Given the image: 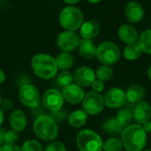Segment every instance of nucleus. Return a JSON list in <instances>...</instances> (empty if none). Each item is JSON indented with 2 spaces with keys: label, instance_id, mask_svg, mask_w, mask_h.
I'll return each mask as SVG.
<instances>
[{
  "label": "nucleus",
  "instance_id": "11",
  "mask_svg": "<svg viewBox=\"0 0 151 151\" xmlns=\"http://www.w3.org/2000/svg\"><path fill=\"white\" fill-rule=\"evenodd\" d=\"M80 41L79 36L74 31L65 30L58 36L57 44L62 52L70 53L79 46Z\"/></svg>",
  "mask_w": 151,
  "mask_h": 151
},
{
  "label": "nucleus",
  "instance_id": "44",
  "mask_svg": "<svg viewBox=\"0 0 151 151\" xmlns=\"http://www.w3.org/2000/svg\"><path fill=\"white\" fill-rule=\"evenodd\" d=\"M1 101H2V98H1V94H0V103H1Z\"/></svg>",
  "mask_w": 151,
  "mask_h": 151
},
{
  "label": "nucleus",
  "instance_id": "22",
  "mask_svg": "<svg viewBox=\"0 0 151 151\" xmlns=\"http://www.w3.org/2000/svg\"><path fill=\"white\" fill-rule=\"evenodd\" d=\"M88 114L83 109H76L68 117V123L75 128H81L87 123Z\"/></svg>",
  "mask_w": 151,
  "mask_h": 151
},
{
  "label": "nucleus",
  "instance_id": "12",
  "mask_svg": "<svg viewBox=\"0 0 151 151\" xmlns=\"http://www.w3.org/2000/svg\"><path fill=\"white\" fill-rule=\"evenodd\" d=\"M96 80L95 71L87 66L78 68L73 73V81L81 87L91 86L92 83Z\"/></svg>",
  "mask_w": 151,
  "mask_h": 151
},
{
  "label": "nucleus",
  "instance_id": "20",
  "mask_svg": "<svg viewBox=\"0 0 151 151\" xmlns=\"http://www.w3.org/2000/svg\"><path fill=\"white\" fill-rule=\"evenodd\" d=\"M78 48L80 55L86 60H91L96 56L97 46L92 39H81Z\"/></svg>",
  "mask_w": 151,
  "mask_h": 151
},
{
  "label": "nucleus",
  "instance_id": "29",
  "mask_svg": "<svg viewBox=\"0 0 151 151\" xmlns=\"http://www.w3.org/2000/svg\"><path fill=\"white\" fill-rule=\"evenodd\" d=\"M73 74L71 73L69 70H62L57 77V82L62 87L69 85L70 84L73 83Z\"/></svg>",
  "mask_w": 151,
  "mask_h": 151
},
{
  "label": "nucleus",
  "instance_id": "1",
  "mask_svg": "<svg viewBox=\"0 0 151 151\" xmlns=\"http://www.w3.org/2000/svg\"><path fill=\"white\" fill-rule=\"evenodd\" d=\"M120 140L127 151H142L147 144V133L142 125L132 124L123 129Z\"/></svg>",
  "mask_w": 151,
  "mask_h": 151
},
{
  "label": "nucleus",
  "instance_id": "42",
  "mask_svg": "<svg viewBox=\"0 0 151 151\" xmlns=\"http://www.w3.org/2000/svg\"><path fill=\"white\" fill-rule=\"evenodd\" d=\"M89 3H91V4H97V3H99V2H101L102 0H88Z\"/></svg>",
  "mask_w": 151,
  "mask_h": 151
},
{
  "label": "nucleus",
  "instance_id": "13",
  "mask_svg": "<svg viewBox=\"0 0 151 151\" xmlns=\"http://www.w3.org/2000/svg\"><path fill=\"white\" fill-rule=\"evenodd\" d=\"M61 93L64 97V100L70 104L81 103L85 96V92L83 88L76 85L75 83H72L69 85L63 87Z\"/></svg>",
  "mask_w": 151,
  "mask_h": 151
},
{
  "label": "nucleus",
  "instance_id": "35",
  "mask_svg": "<svg viewBox=\"0 0 151 151\" xmlns=\"http://www.w3.org/2000/svg\"><path fill=\"white\" fill-rule=\"evenodd\" d=\"M0 151H22L21 148L13 144V145H3L0 147Z\"/></svg>",
  "mask_w": 151,
  "mask_h": 151
},
{
  "label": "nucleus",
  "instance_id": "3",
  "mask_svg": "<svg viewBox=\"0 0 151 151\" xmlns=\"http://www.w3.org/2000/svg\"><path fill=\"white\" fill-rule=\"evenodd\" d=\"M35 134L44 142H53L58 135V127L55 119L50 115H41L33 123Z\"/></svg>",
  "mask_w": 151,
  "mask_h": 151
},
{
  "label": "nucleus",
  "instance_id": "33",
  "mask_svg": "<svg viewBox=\"0 0 151 151\" xmlns=\"http://www.w3.org/2000/svg\"><path fill=\"white\" fill-rule=\"evenodd\" d=\"M91 88H92V91L93 92H96V93H102L104 89V83L101 80H98L96 78V80L92 83L91 85Z\"/></svg>",
  "mask_w": 151,
  "mask_h": 151
},
{
  "label": "nucleus",
  "instance_id": "17",
  "mask_svg": "<svg viewBox=\"0 0 151 151\" xmlns=\"http://www.w3.org/2000/svg\"><path fill=\"white\" fill-rule=\"evenodd\" d=\"M10 125L12 130L17 133L23 132L27 125V118L26 114L21 109H15L12 112L9 117Z\"/></svg>",
  "mask_w": 151,
  "mask_h": 151
},
{
  "label": "nucleus",
  "instance_id": "16",
  "mask_svg": "<svg viewBox=\"0 0 151 151\" xmlns=\"http://www.w3.org/2000/svg\"><path fill=\"white\" fill-rule=\"evenodd\" d=\"M118 35L119 39L126 44H137L140 36L136 28L129 24L121 25L119 28Z\"/></svg>",
  "mask_w": 151,
  "mask_h": 151
},
{
  "label": "nucleus",
  "instance_id": "30",
  "mask_svg": "<svg viewBox=\"0 0 151 151\" xmlns=\"http://www.w3.org/2000/svg\"><path fill=\"white\" fill-rule=\"evenodd\" d=\"M21 150L22 151H43L42 149V145L35 141V140H28L26 141L22 147H21Z\"/></svg>",
  "mask_w": 151,
  "mask_h": 151
},
{
  "label": "nucleus",
  "instance_id": "41",
  "mask_svg": "<svg viewBox=\"0 0 151 151\" xmlns=\"http://www.w3.org/2000/svg\"><path fill=\"white\" fill-rule=\"evenodd\" d=\"M147 75H148L149 79L151 81V65L149 67V69H148V70H147Z\"/></svg>",
  "mask_w": 151,
  "mask_h": 151
},
{
  "label": "nucleus",
  "instance_id": "15",
  "mask_svg": "<svg viewBox=\"0 0 151 151\" xmlns=\"http://www.w3.org/2000/svg\"><path fill=\"white\" fill-rule=\"evenodd\" d=\"M125 14L130 22L138 23L142 21L144 17V9L140 3L136 1H131L126 6Z\"/></svg>",
  "mask_w": 151,
  "mask_h": 151
},
{
  "label": "nucleus",
  "instance_id": "21",
  "mask_svg": "<svg viewBox=\"0 0 151 151\" xmlns=\"http://www.w3.org/2000/svg\"><path fill=\"white\" fill-rule=\"evenodd\" d=\"M123 129L124 128L120 125V124L117 121V119L115 117L107 118L102 125L103 132L104 133H106L107 135H110L112 137L120 135Z\"/></svg>",
  "mask_w": 151,
  "mask_h": 151
},
{
  "label": "nucleus",
  "instance_id": "40",
  "mask_svg": "<svg viewBox=\"0 0 151 151\" xmlns=\"http://www.w3.org/2000/svg\"><path fill=\"white\" fill-rule=\"evenodd\" d=\"M4 111L0 109V126L3 124V122H4Z\"/></svg>",
  "mask_w": 151,
  "mask_h": 151
},
{
  "label": "nucleus",
  "instance_id": "5",
  "mask_svg": "<svg viewBox=\"0 0 151 151\" xmlns=\"http://www.w3.org/2000/svg\"><path fill=\"white\" fill-rule=\"evenodd\" d=\"M83 13L78 7L66 6L59 14L60 25L69 31H75L79 29L83 23Z\"/></svg>",
  "mask_w": 151,
  "mask_h": 151
},
{
  "label": "nucleus",
  "instance_id": "25",
  "mask_svg": "<svg viewBox=\"0 0 151 151\" xmlns=\"http://www.w3.org/2000/svg\"><path fill=\"white\" fill-rule=\"evenodd\" d=\"M137 44L142 53L151 54V28H148L141 33Z\"/></svg>",
  "mask_w": 151,
  "mask_h": 151
},
{
  "label": "nucleus",
  "instance_id": "19",
  "mask_svg": "<svg viewBox=\"0 0 151 151\" xmlns=\"http://www.w3.org/2000/svg\"><path fill=\"white\" fill-rule=\"evenodd\" d=\"M145 95H146V91L144 87L138 84L130 85L126 91L127 101L131 104H137L142 101Z\"/></svg>",
  "mask_w": 151,
  "mask_h": 151
},
{
  "label": "nucleus",
  "instance_id": "37",
  "mask_svg": "<svg viewBox=\"0 0 151 151\" xmlns=\"http://www.w3.org/2000/svg\"><path fill=\"white\" fill-rule=\"evenodd\" d=\"M4 133H5V131L4 130V128L0 127V145L1 146L4 145Z\"/></svg>",
  "mask_w": 151,
  "mask_h": 151
},
{
  "label": "nucleus",
  "instance_id": "36",
  "mask_svg": "<svg viewBox=\"0 0 151 151\" xmlns=\"http://www.w3.org/2000/svg\"><path fill=\"white\" fill-rule=\"evenodd\" d=\"M142 127L143 128V130L145 131L146 133H151V121H147L146 123H144L143 125H142Z\"/></svg>",
  "mask_w": 151,
  "mask_h": 151
},
{
  "label": "nucleus",
  "instance_id": "31",
  "mask_svg": "<svg viewBox=\"0 0 151 151\" xmlns=\"http://www.w3.org/2000/svg\"><path fill=\"white\" fill-rule=\"evenodd\" d=\"M18 133L14 130H8L4 133V145H13L18 141Z\"/></svg>",
  "mask_w": 151,
  "mask_h": 151
},
{
  "label": "nucleus",
  "instance_id": "26",
  "mask_svg": "<svg viewBox=\"0 0 151 151\" xmlns=\"http://www.w3.org/2000/svg\"><path fill=\"white\" fill-rule=\"evenodd\" d=\"M117 121L120 124V125L125 128L130 125H132V122L134 120L133 117V111L127 108L126 109H121L118 113L117 116L115 117Z\"/></svg>",
  "mask_w": 151,
  "mask_h": 151
},
{
  "label": "nucleus",
  "instance_id": "38",
  "mask_svg": "<svg viewBox=\"0 0 151 151\" xmlns=\"http://www.w3.org/2000/svg\"><path fill=\"white\" fill-rule=\"evenodd\" d=\"M4 80H5V74H4V72L0 69V85H1L2 83H4Z\"/></svg>",
  "mask_w": 151,
  "mask_h": 151
},
{
  "label": "nucleus",
  "instance_id": "24",
  "mask_svg": "<svg viewBox=\"0 0 151 151\" xmlns=\"http://www.w3.org/2000/svg\"><path fill=\"white\" fill-rule=\"evenodd\" d=\"M142 54V52L138 45V44H127L123 51L124 58L129 61H134L138 60Z\"/></svg>",
  "mask_w": 151,
  "mask_h": 151
},
{
  "label": "nucleus",
  "instance_id": "2",
  "mask_svg": "<svg viewBox=\"0 0 151 151\" xmlns=\"http://www.w3.org/2000/svg\"><path fill=\"white\" fill-rule=\"evenodd\" d=\"M33 72L42 79H51L56 77L58 68L54 57L47 53L35 54L31 61Z\"/></svg>",
  "mask_w": 151,
  "mask_h": 151
},
{
  "label": "nucleus",
  "instance_id": "6",
  "mask_svg": "<svg viewBox=\"0 0 151 151\" xmlns=\"http://www.w3.org/2000/svg\"><path fill=\"white\" fill-rule=\"evenodd\" d=\"M120 56L119 47L114 42L104 41L97 46L96 57L103 65H114L119 61Z\"/></svg>",
  "mask_w": 151,
  "mask_h": 151
},
{
  "label": "nucleus",
  "instance_id": "34",
  "mask_svg": "<svg viewBox=\"0 0 151 151\" xmlns=\"http://www.w3.org/2000/svg\"><path fill=\"white\" fill-rule=\"evenodd\" d=\"M12 108V102L9 100V99H4L2 100L1 103H0V109L3 111H6L9 110Z\"/></svg>",
  "mask_w": 151,
  "mask_h": 151
},
{
  "label": "nucleus",
  "instance_id": "39",
  "mask_svg": "<svg viewBox=\"0 0 151 151\" xmlns=\"http://www.w3.org/2000/svg\"><path fill=\"white\" fill-rule=\"evenodd\" d=\"M63 1L69 4H77L78 2H80L81 0H63Z\"/></svg>",
  "mask_w": 151,
  "mask_h": 151
},
{
  "label": "nucleus",
  "instance_id": "18",
  "mask_svg": "<svg viewBox=\"0 0 151 151\" xmlns=\"http://www.w3.org/2000/svg\"><path fill=\"white\" fill-rule=\"evenodd\" d=\"M101 29V26L98 21L95 20H88L83 21L80 28V33L84 39H93L97 36Z\"/></svg>",
  "mask_w": 151,
  "mask_h": 151
},
{
  "label": "nucleus",
  "instance_id": "9",
  "mask_svg": "<svg viewBox=\"0 0 151 151\" xmlns=\"http://www.w3.org/2000/svg\"><path fill=\"white\" fill-rule=\"evenodd\" d=\"M41 101L44 108L50 111L55 112L63 107L65 100L61 92L55 88H50L44 92L41 97Z\"/></svg>",
  "mask_w": 151,
  "mask_h": 151
},
{
  "label": "nucleus",
  "instance_id": "28",
  "mask_svg": "<svg viewBox=\"0 0 151 151\" xmlns=\"http://www.w3.org/2000/svg\"><path fill=\"white\" fill-rule=\"evenodd\" d=\"M123 144L121 140L117 137H111L104 142L103 150L104 151H122Z\"/></svg>",
  "mask_w": 151,
  "mask_h": 151
},
{
  "label": "nucleus",
  "instance_id": "7",
  "mask_svg": "<svg viewBox=\"0 0 151 151\" xmlns=\"http://www.w3.org/2000/svg\"><path fill=\"white\" fill-rule=\"evenodd\" d=\"M81 105L83 110L90 116L100 114L105 106L104 96L101 93L93 91L85 93V96L81 101Z\"/></svg>",
  "mask_w": 151,
  "mask_h": 151
},
{
  "label": "nucleus",
  "instance_id": "10",
  "mask_svg": "<svg viewBox=\"0 0 151 151\" xmlns=\"http://www.w3.org/2000/svg\"><path fill=\"white\" fill-rule=\"evenodd\" d=\"M104 105L110 109H120L127 102L126 92L120 87H112L104 95Z\"/></svg>",
  "mask_w": 151,
  "mask_h": 151
},
{
  "label": "nucleus",
  "instance_id": "23",
  "mask_svg": "<svg viewBox=\"0 0 151 151\" xmlns=\"http://www.w3.org/2000/svg\"><path fill=\"white\" fill-rule=\"evenodd\" d=\"M55 60H56L58 69H61V70H68L74 65V62H75L74 57L70 53H67V52L60 53L55 58Z\"/></svg>",
  "mask_w": 151,
  "mask_h": 151
},
{
  "label": "nucleus",
  "instance_id": "8",
  "mask_svg": "<svg viewBox=\"0 0 151 151\" xmlns=\"http://www.w3.org/2000/svg\"><path fill=\"white\" fill-rule=\"evenodd\" d=\"M19 100L24 106L35 109L41 102V95L35 86L31 84H25L19 87Z\"/></svg>",
  "mask_w": 151,
  "mask_h": 151
},
{
  "label": "nucleus",
  "instance_id": "43",
  "mask_svg": "<svg viewBox=\"0 0 151 151\" xmlns=\"http://www.w3.org/2000/svg\"><path fill=\"white\" fill-rule=\"evenodd\" d=\"M142 151H151V150H143Z\"/></svg>",
  "mask_w": 151,
  "mask_h": 151
},
{
  "label": "nucleus",
  "instance_id": "32",
  "mask_svg": "<svg viewBox=\"0 0 151 151\" xmlns=\"http://www.w3.org/2000/svg\"><path fill=\"white\" fill-rule=\"evenodd\" d=\"M43 151H66V148L61 142H50Z\"/></svg>",
  "mask_w": 151,
  "mask_h": 151
},
{
  "label": "nucleus",
  "instance_id": "14",
  "mask_svg": "<svg viewBox=\"0 0 151 151\" xmlns=\"http://www.w3.org/2000/svg\"><path fill=\"white\" fill-rule=\"evenodd\" d=\"M133 117L135 124L140 125L150 121L151 118V106L150 103L142 101L135 104L133 109Z\"/></svg>",
  "mask_w": 151,
  "mask_h": 151
},
{
  "label": "nucleus",
  "instance_id": "4",
  "mask_svg": "<svg viewBox=\"0 0 151 151\" xmlns=\"http://www.w3.org/2000/svg\"><path fill=\"white\" fill-rule=\"evenodd\" d=\"M76 145L80 151H102L104 142L96 132L83 129L77 134Z\"/></svg>",
  "mask_w": 151,
  "mask_h": 151
},
{
  "label": "nucleus",
  "instance_id": "27",
  "mask_svg": "<svg viewBox=\"0 0 151 151\" xmlns=\"http://www.w3.org/2000/svg\"><path fill=\"white\" fill-rule=\"evenodd\" d=\"M95 73H96V78L104 83L111 80L113 77V69L111 66L102 64L100 67L97 68Z\"/></svg>",
  "mask_w": 151,
  "mask_h": 151
}]
</instances>
